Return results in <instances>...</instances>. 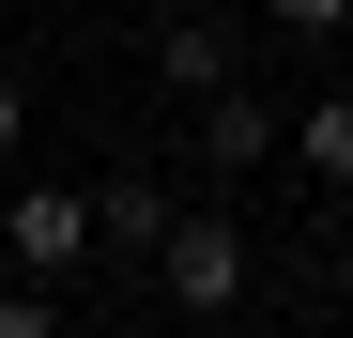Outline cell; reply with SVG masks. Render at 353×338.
Listing matches in <instances>:
<instances>
[{
  "label": "cell",
  "mask_w": 353,
  "mask_h": 338,
  "mask_svg": "<svg viewBox=\"0 0 353 338\" xmlns=\"http://www.w3.org/2000/svg\"><path fill=\"white\" fill-rule=\"evenodd\" d=\"M292 154H307V185H353V92H323L307 123H292Z\"/></svg>",
  "instance_id": "obj_6"
},
{
  "label": "cell",
  "mask_w": 353,
  "mask_h": 338,
  "mask_svg": "<svg viewBox=\"0 0 353 338\" xmlns=\"http://www.w3.org/2000/svg\"><path fill=\"white\" fill-rule=\"evenodd\" d=\"M0 246H16L31 277H77L92 261V200L77 185H16V200H0Z\"/></svg>",
  "instance_id": "obj_2"
},
{
  "label": "cell",
  "mask_w": 353,
  "mask_h": 338,
  "mask_svg": "<svg viewBox=\"0 0 353 338\" xmlns=\"http://www.w3.org/2000/svg\"><path fill=\"white\" fill-rule=\"evenodd\" d=\"M154 231H169V185H139V169H123V185L92 200V246H154Z\"/></svg>",
  "instance_id": "obj_5"
},
{
  "label": "cell",
  "mask_w": 353,
  "mask_h": 338,
  "mask_svg": "<svg viewBox=\"0 0 353 338\" xmlns=\"http://www.w3.org/2000/svg\"><path fill=\"white\" fill-rule=\"evenodd\" d=\"M62 323V277H0V338H46Z\"/></svg>",
  "instance_id": "obj_7"
},
{
  "label": "cell",
  "mask_w": 353,
  "mask_h": 338,
  "mask_svg": "<svg viewBox=\"0 0 353 338\" xmlns=\"http://www.w3.org/2000/svg\"><path fill=\"white\" fill-rule=\"evenodd\" d=\"M261 16H276V31H307V46H323V31L353 16V0H261Z\"/></svg>",
  "instance_id": "obj_8"
},
{
  "label": "cell",
  "mask_w": 353,
  "mask_h": 338,
  "mask_svg": "<svg viewBox=\"0 0 353 338\" xmlns=\"http://www.w3.org/2000/svg\"><path fill=\"white\" fill-rule=\"evenodd\" d=\"M246 231H230V215H169V231H154V292L169 308H185V323H230V308H246Z\"/></svg>",
  "instance_id": "obj_1"
},
{
  "label": "cell",
  "mask_w": 353,
  "mask_h": 338,
  "mask_svg": "<svg viewBox=\"0 0 353 338\" xmlns=\"http://www.w3.org/2000/svg\"><path fill=\"white\" fill-rule=\"evenodd\" d=\"M31 139V92H16V62H0V154H16Z\"/></svg>",
  "instance_id": "obj_9"
},
{
  "label": "cell",
  "mask_w": 353,
  "mask_h": 338,
  "mask_svg": "<svg viewBox=\"0 0 353 338\" xmlns=\"http://www.w3.org/2000/svg\"><path fill=\"white\" fill-rule=\"evenodd\" d=\"M200 154H215V169H261V154H276V108H261L246 77H230V92H200Z\"/></svg>",
  "instance_id": "obj_3"
},
{
  "label": "cell",
  "mask_w": 353,
  "mask_h": 338,
  "mask_svg": "<svg viewBox=\"0 0 353 338\" xmlns=\"http://www.w3.org/2000/svg\"><path fill=\"white\" fill-rule=\"evenodd\" d=\"M154 77L169 92H230V16H169L154 31Z\"/></svg>",
  "instance_id": "obj_4"
}]
</instances>
